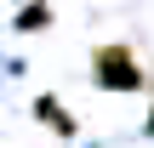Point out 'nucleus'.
I'll return each mask as SVG.
<instances>
[{
  "label": "nucleus",
  "mask_w": 154,
  "mask_h": 148,
  "mask_svg": "<svg viewBox=\"0 0 154 148\" xmlns=\"http://www.w3.org/2000/svg\"><path fill=\"white\" fill-rule=\"evenodd\" d=\"M97 80H103L109 91H137V86H143V68H137V57H131L126 46H103V51H97Z\"/></svg>",
  "instance_id": "1"
},
{
  "label": "nucleus",
  "mask_w": 154,
  "mask_h": 148,
  "mask_svg": "<svg viewBox=\"0 0 154 148\" xmlns=\"http://www.w3.org/2000/svg\"><path fill=\"white\" fill-rule=\"evenodd\" d=\"M46 23H51V11H46V6H29V11H23V23H17V29H46Z\"/></svg>",
  "instance_id": "2"
}]
</instances>
